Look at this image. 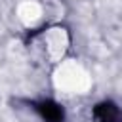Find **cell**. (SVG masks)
Here are the masks:
<instances>
[{
    "mask_svg": "<svg viewBox=\"0 0 122 122\" xmlns=\"http://www.w3.org/2000/svg\"><path fill=\"white\" fill-rule=\"evenodd\" d=\"M122 112L112 103H101L93 111V122H120Z\"/></svg>",
    "mask_w": 122,
    "mask_h": 122,
    "instance_id": "6da1fadb",
    "label": "cell"
}]
</instances>
